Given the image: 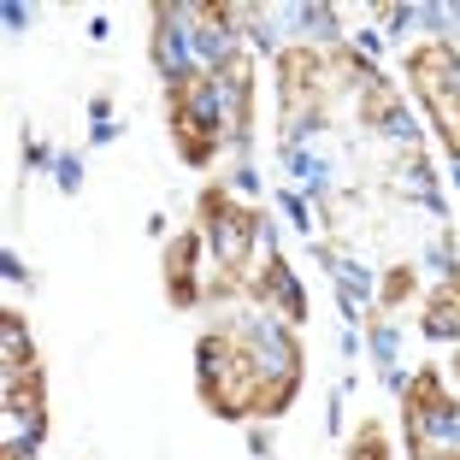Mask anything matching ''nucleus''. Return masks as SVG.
Wrapping results in <instances>:
<instances>
[{
  "label": "nucleus",
  "instance_id": "nucleus-7",
  "mask_svg": "<svg viewBox=\"0 0 460 460\" xmlns=\"http://www.w3.org/2000/svg\"><path fill=\"white\" fill-rule=\"evenodd\" d=\"M172 136H177V154H183L190 165H207L218 154V124L207 119V112H177Z\"/></svg>",
  "mask_w": 460,
  "mask_h": 460
},
{
  "label": "nucleus",
  "instance_id": "nucleus-14",
  "mask_svg": "<svg viewBox=\"0 0 460 460\" xmlns=\"http://www.w3.org/2000/svg\"><path fill=\"white\" fill-rule=\"evenodd\" d=\"M0 460H24V448H6V455H0Z\"/></svg>",
  "mask_w": 460,
  "mask_h": 460
},
{
  "label": "nucleus",
  "instance_id": "nucleus-1",
  "mask_svg": "<svg viewBox=\"0 0 460 460\" xmlns=\"http://www.w3.org/2000/svg\"><path fill=\"white\" fill-rule=\"evenodd\" d=\"M266 360H260V342L243 325H225L201 342V402L225 420H243L254 413L260 384H266Z\"/></svg>",
  "mask_w": 460,
  "mask_h": 460
},
{
  "label": "nucleus",
  "instance_id": "nucleus-6",
  "mask_svg": "<svg viewBox=\"0 0 460 460\" xmlns=\"http://www.w3.org/2000/svg\"><path fill=\"white\" fill-rule=\"evenodd\" d=\"M41 407H48V390H41V360L30 354L24 366H6V413H13V420L41 425Z\"/></svg>",
  "mask_w": 460,
  "mask_h": 460
},
{
  "label": "nucleus",
  "instance_id": "nucleus-13",
  "mask_svg": "<svg viewBox=\"0 0 460 460\" xmlns=\"http://www.w3.org/2000/svg\"><path fill=\"white\" fill-rule=\"evenodd\" d=\"M190 18L201 30H230V6H190Z\"/></svg>",
  "mask_w": 460,
  "mask_h": 460
},
{
  "label": "nucleus",
  "instance_id": "nucleus-4",
  "mask_svg": "<svg viewBox=\"0 0 460 460\" xmlns=\"http://www.w3.org/2000/svg\"><path fill=\"white\" fill-rule=\"evenodd\" d=\"M402 413H407V437H413V448L425 455V425H443V420H455V395L443 390V372H437V366L413 372V384H407V402H402Z\"/></svg>",
  "mask_w": 460,
  "mask_h": 460
},
{
  "label": "nucleus",
  "instance_id": "nucleus-10",
  "mask_svg": "<svg viewBox=\"0 0 460 460\" xmlns=\"http://www.w3.org/2000/svg\"><path fill=\"white\" fill-rule=\"evenodd\" d=\"M349 460H390V443H384V425H378V420H366L360 431H354Z\"/></svg>",
  "mask_w": 460,
  "mask_h": 460
},
{
  "label": "nucleus",
  "instance_id": "nucleus-2",
  "mask_svg": "<svg viewBox=\"0 0 460 460\" xmlns=\"http://www.w3.org/2000/svg\"><path fill=\"white\" fill-rule=\"evenodd\" d=\"M278 95H284V124L301 130L313 112H325V54L296 41L278 54Z\"/></svg>",
  "mask_w": 460,
  "mask_h": 460
},
{
  "label": "nucleus",
  "instance_id": "nucleus-5",
  "mask_svg": "<svg viewBox=\"0 0 460 460\" xmlns=\"http://www.w3.org/2000/svg\"><path fill=\"white\" fill-rule=\"evenodd\" d=\"M195 254H201V230H177L172 243H165V296L177 307L195 301Z\"/></svg>",
  "mask_w": 460,
  "mask_h": 460
},
{
  "label": "nucleus",
  "instance_id": "nucleus-8",
  "mask_svg": "<svg viewBox=\"0 0 460 460\" xmlns=\"http://www.w3.org/2000/svg\"><path fill=\"white\" fill-rule=\"evenodd\" d=\"M425 331L460 342V278H448V284L431 289V301H425Z\"/></svg>",
  "mask_w": 460,
  "mask_h": 460
},
{
  "label": "nucleus",
  "instance_id": "nucleus-11",
  "mask_svg": "<svg viewBox=\"0 0 460 460\" xmlns=\"http://www.w3.org/2000/svg\"><path fill=\"white\" fill-rule=\"evenodd\" d=\"M390 112H395V95L384 89L378 77H372V83L360 89V119H366V124H390Z\"/></svg>",
  "mask_w": 460,
  "mask_h": 460
},
{
  "label": "nucleus",
  "instance_id": "nucleus-15",
  "mask_svg": "<svg viewBox=\"0 0 460 460\" xmlns=\"http://www.w3.org/2000/svg\"><path fill=\"white\" fill-rule=\"evenodd\" d=\"M455 378H460V349H455Z\"/></svg>",
  "mask_w": 460,
  "mask_h": 460
},
{
  "label": "nucleus",
  "instance_id": "nucleus-9",
  "mask_svg": "<svg viewBox=\"0 0 460 460\" xmlns=\"http://www.w3.org/2000/svg\"><path fill=\"white\" fill-rule=\"evenodd\" d=\"M431 119H437V130H443L448 154H460V83L448 89V95H437V101H431Z\"/></svg>",
  "mask_w": 460,
  "mask_h": 460
},
{
  "label": "nucleus",
  "instance_id": "nucleus-3",
  "mask_svg": "<svg viewBox=\"0 0 460 460\" xmlns=\"http://www.w3.org/2000/svg\"><path fill=\"white\" fill-rule=\"evenodd\" d=\"M407 83H413V95L431 107L437 95H448V89L460 83V48L443 41V36L413 41V48H407Z\"/></svg>",
  "mask_w": 460,
  "mask_h": 460
},
{
  "label": "nucleus",
  "instance_id": "nucleus-12",
  "mask_svg": "<svg viewBox=\"0 0 460 460\" xmlns=\"http://www.w3.org/2000/svg\"><path fill=\"white\" fill-rule=\"evenodd\" d=\"M413 289H420V278H413L407 266H390V278H384V307H402Z\"/></svg>",
  "mask_w": 460,
  "mask_h": 460
}]
</instances>
